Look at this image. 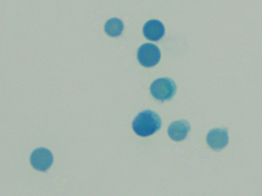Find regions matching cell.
<instances>
[{"label":"cell","mask_w":262,"mask_h":196,"mask_svg":"<svg viewBox=\"0 0 262 196\" xmlns=\"http://www.w3.org/2000/svg\"><path fill=\"white\" fill-rule=\"evenodd\" d=\"M162 119L157 113L145 110L139 113L133 121V127L138 136L146 137L154 134L161 128Z\"/></svg>","instance_id":"6da1fadb"},{"label":"cell","mask_w":262,"mask_h":196,"mask_svg":"<svg viewBox=\"0 0 262 196\" xmlns=\"http://www.w3.org/2000/svg\"><path fill=\"white\" fill-rule=\"evenodd\" d=\"M150 90L156 99L161 101H168L176 94V84L169 78H160L151 84Z\"/></svg>","instance_id":"7a4b0ae2"},{"label":"cell","mask_w":262,"mask_h":196,"mask_svg":"<svg viewBox=\"0 0 262 196\" xmlns=\"http://www.w3.org/2000/svg\"><path fill=\"white\" fill-rule=\"evenodd\" d=\"M161 52L159 47L153 44H144L138 52V59L144 67H151L160 61Z\"/></svg>","instance_id":"3957f363"},{"label":"cell","mask_w":262,"mask_h":196,"mask_svg":"<svg viewBox=\"0 0 262 196\" xmlns=\"http://www.w3.org/2000/svg\"><path fill=\"white\" fill-rule=\"evenodd\" d=\"M30 162L35 169L46 172L53 164V156L51 152L47 149H36L30 156Z\"/></svg>","instance_id":"277c9868"},{"label":"cell","mask_w":262,"mask_h":196,"mask_svg":"<svg viewBox=\"0 0 262 196\" xmlns=\"http://www.w3.org/2000/svg\"><path fill=\"white\" fill-rule=\"evenodd\" d=\"M228 130L225 129H214L211 130L207 136V142L211 149L220 150L225 148L228 143Z\"/></svg>","instance_id":"5b68a950"},{"label":"cell","mask_w":262,"mask_h":196,"mask_svg":"<svg viewBox=\"0 0 262 196\" xmlns=\"http://www.w3.org/2000/svg\"><path fill=\"white\" fill-rule=\"evenodd\" d=\"M143 33L145 38L151 41H159L165 35V27L158 20H150L143 28Z\"/></svg>","instance_id":"8992f818"},{"label":"cell","mask_w":262,"mask_h":196,"mask_svg":"<svg viewBox=\"0 0 262 196\" xmlns=\"http://www.w3.org/2000/svg\"><path fill=\"white\" fill-rule=\"evenodd\" d=\"M190 130V125L188 121L179 120L173 122L168 127V133L173 140L182 141L186 138Z\"/></svg>","instance_id":"52a82bcc"},{"label":"cell","mask_w":262,"mask_h":196,"mask_svg":"<svg viewBox=\"0 0 262 196\" xmlns=\"http://www.w3.org/2000/svg\"><path fill=\"white\" fill-rule=\"evenodd\" d=\"M123 29V23L119 18H112L105 24V32L111 37L119 36L122 34Z\"/></svg>","instance_id":"ba28073f"}]
</instances>
